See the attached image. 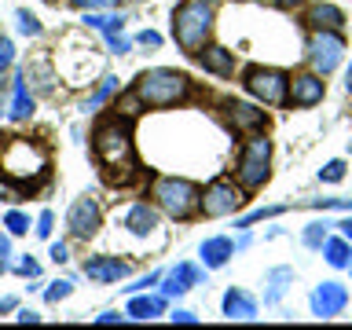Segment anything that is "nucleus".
Segmentation results:
<instances>
[{
  "mask_svg": "<svg viewBox=\"0 0 352 330\" xmlns=\"http://www.w3.org/2000/svg\"><path fill=\"white\" fill-rule=\"evenodd\" d=\"M191 77L180 74V70H147L136 77L132 85V96H136L140 107H154V110H165V107H176L191 96Z\"/></svg>",
  "mask_w": 352,
  "mask_h": 330,
  "instance_id": "f257e3e1",
  "label": "nucleus"
},
{
  "mask_svg": "<svg viewBox=\"0 0 352 330\" xmlns=\"http://www.w3.org/2000/svg\"><path fill=\"white\" fill-rule=\"evenodd\" d=\"M92 151H96V162L103 165L107 173L132 169V129H129V121L121 114L103 118L92 132Z\"/></svg>",
  "mask_w": 352,
  "mask_h": 330,
  "instance_id": "f03ea898",
  "label": "nucleus"
},
{
  "mask_svg": "<svg viewBox=\"0 0 352 330\" xmlns=\"http://www.w3.org/2000/svg\"><path fill=\"white\" fill-rule=\"evenodd\" d=\"M0 173L19 180V184H37L48 173V151L37 140L8 136L4 147H0Z\"/></svg>",
  "mask_w": 352,
  "mask_h": 330,
  "instance_id": "7ed1b4c3",
  "label": "nucleus"
},
{
  "mask_svg": "<svg viewBox=\"0 0 352 330\" xmlns=\"http://www.w3.org/2000/svg\"><path fill=\"white\" fill-rule=\"evenodd\" d=\"M213 33V4L209 0H184L173 15V37L184 52H202Z\"/></svg>",
  "mask_w": 352,
  "mask_h": 330,
  "instance_id": "20e7f679",
  "label": "nucleus"
},
{
  "mask_svg": "<svg viewBox=\"0 0 352 330\" xmlns=\"http://www.w3.org/2000/svg\"><path fill=\"white\" fill-rule=\"evenodd\" d=\"M151 195L162 213H169L173 220H191L202 209V191L191 180H184V176H158Z\"/></svg>",
  "mask_w": 352,
  "mask_h": 330,
  "instance_id": "39448f33",
  "label": "nucleus"
},
{
  "mask_svg": "<svg viewBox=\"0 0 352 330\" xmlns=\"http://www.w3.org/2000/svg\"><path fill=\"white\" fill-rule=\"evenodd\" d=\"M235 176H239L242 191H257V187L268 184V176H272V140L268 136L250 132L246 147H242V154H239Z\"/></svg>",
  "mask_w": 352,
  "mask_h": 330,
  "instance_id": "423d86ee",
  "label": "nucleus"
},
{
  "mask_svg": "<svg viewBox=\"0 0 352 330\" xmlns=\"http://www.w3.org/2000/svg\"><path fill=\"white\" fill-rule=\"evenodd\" d=\"M305 55H308V63H312V70L319 77H327V74L338 70L341 55H345V41H341L338 30H312V37L305 44Z\"/></svg>",
  "mask_w": 352,
  "mask_h": 330,
  "instance_id": "0eeeda50",
  "label": "nucleus"
},
{
  "mask_svg": "<svg viewBox=\"0 0 352 330\" xmlns=\"http://www.w3.org/2000/svg\"><path fill=\"white\" fill-rule=\"evenodd\" d=\"M242 85H246V92L253 99H261L268 107H279L290 96V77L283 70H272V66H253V70H246V81Z\"/></svg>",
  "mask_w": 352,
  "mask_h": 330,
  "instance_id": "6e6552de",
  "label": "nucleus"
},
{
  "mask_svg": "<svg viewBox=\"0 0 352 330\" xmlns=\"http://www.w3.org/2000/svg\"><path fill=\"white\" fill-rule=\"evenodd\" d=\"M242 206V187H235L231 180H213L202 191V213L206 217H228Z\"/></svg>",
  "mask_w": 352,
  "mask_h": 330,
  "instance_id": "1a4fd4ad",
  "label": "nucleus"
},
{
  "mask_svg": "<svg viewBox=\"0 0 352 330\" xmlns=\"http://www.w3.org/2000/svg\"><path fill=\"white\" fill-rule=\"evenodd\" d=\"M99 224H103V209H99V202L96 198H77V202L70 206V213H66V228H70V235L74 239H92L96 231H99Z\"/></svg>",
  "mask_w": 352,
  "mask_h": 330,
  "instance_id": "9d476101",
  "label": "nucleus"
},
{
  "mask_svg": "<svg viewBox=\"0 0 352 330\" xmlns=\"http://www.w3.org/2000/svg\"><path fill=\"white\" fill-rule=\"evenodd\" d=\"M345 305H349V290L341 283H334V279L319 283L312 290V297H308V308H312V316H319V319L341 316V308H345Z\"/></svg>",
  "mask_w": 352,
  "mask_h": 330,
  "instance_id": "9b49d317",
  "label": "nucleus"
},
{
  "mask_svg": "<svg viewBox=\"0 0 352 330\" xmlns=\"http://www.w3.org/2000/svg\"><path fill=\"white\" fill-rule=\"evenodd\" d=\"M323 96H327L323 77H319V74H301V77H294V81H290V96H286V103L308 110V107L323 103Z\"/></svg>",
  "mask_w": 352,
  "mask_h": 330,
  "instance_id": "f8f14e48",
  "label": "nucleus"
},
{
  "mask_svg": "<svg viewBox=\"0 0 352 330\" xmlns=\"http://www.w3.org/2000/svg\"><path fill=\"white\" fill-rule=\"evenodd\" d=\"M198 283H202V268L184 261V264H176V268L162 279V297H184V294L191 290V286H198Z\"/></svg>",
  "mask_w": 352,
  "mask_h": 330,
  "instance_id": "ddd939ff",
  "label": "nucleus"
},
{
  "mask_svg": "<svg viewBox=\"0 0 352 330\" xmlns=\"http://www.w3.org/2000/svg\"><path fill=\"white\" fill-rule=\"evenodd\" d=\"M81 272L92 283H118V279H125L132 268H129V261H118V257H88Z\"/></svg>",
  "mask_w": 352,
  "mask_h": 330,
  "instance_id": "4468645a",
  "label": "nucleus"
},
{
  "mask_svg": "<svg viewBox=\"0 0 352 330\" xmlns=\"http://www.w3.org/2000/svg\"><path fill=\"white\" fill-rule=\"evenodd\" d=\"M224 110H228L231 129H235V132H261L264 129V110H257V107L239 103V99H228Z\"/></svg>",
  "mask_w": 352,
  "mask_h": 330,
  "instance_id": "2eb2a0df",
  "label": "nucleus"
},
{
  "mask_svg": "<svg viewBox=\"0 0 352 330\" xmlns=\"http://www.w3.org/2000/svg\"><path fill=\"white\" fill-rule=\"evenodd\" d=\"M125 228H129L136 239H147V235H154V231H158V209L147 206V202L129 206V213H125Z\"/></svg>",
  "mask_w": 352,
  "mask_h": 330,
  "instance_id": "dca6fc26",
  "label": "nucleus"
},
{
  "mask_svg": "<svg viewBox=\"0 0 352 330\" xmlns=\"http://www.w3.org/2000/svg\"><path fill=\"white\" fill-rule=\"evenodd\" d=\"M224 316H228V319H239V323L257 319V301H253V294L239 290V286H231V290L224 294Z\"/></svg>",
  "mask_w": 352,
  "mask_h": 330,
  "instance_id": "f3484780",
  "label": "nucleus"
},
{
  "mask_svg": "<svg viewBox=\"0 0 352 330\" xmlns=\"http://www.w3.org/2000/svg\"><path fill=\"white\" fill-rule=\"evenodd\" d=\"M231 253H235V242L217 235V239H206L202 250H198V257H202L206 268H224V264L231 261Z\"/></svg>",
  "mask_w": 352,
  "mask_h": 330,
  "instance_id": "a211bd4d",
  "label": "nucleus"
},
{
  "mask_svg": "<svg viewBox=\"0 0 352 330\" xmlns=\"http://www.w3.org/2000/svg\"><path fill=\"white\" fill-rule=\"evenodd\" d=\"M305 22L312 30H341L345 26V15H341V8H334V4H312L305 11Z\"/></svg>",
  "mask_w": 352,
  "mask_h": 330,
  "instance_id": "6ab92c4d",
  "label": "nucleus"
},
{
  "mask_svg": "<svg viewBox=\"0 0 352 330\" xmlns=\"http://www.w3.org/2000/svg\"><path fill=\"white\" fill-rule=\"evenodd\" d=\"M264 305H279L283 294L294 286V268H272L268 275H264Z\"/></svg>",
  "mask_w": 352,
  "mask_h": 330,
  "instance_id": "aec40b11",
  "label": "nucleus"
},
{
  "mask_svg": "<svg viewBox=\"0 0 352 330\" xmlns=\"http://www.w3.org/2000/svg\"><path fill=\"white\" fill-rule=\"evenodd\" d=\"M162 312H165V297L132 294V301H129V319H140V323H147V319H158Z\"/></svg>",
  "mask_w": 352,
  "mask_h": 330,
  "instance_id": "412c9836",
  "label": "nucleus"
},
{
  "mask_svg": "<svg viewBox=\"0 0 352 330\" xmlns=\"http://www.w3.org/2000/svg\"><path fill=\"white\" fill-rule=\"evenodd\" d=\"M198 63H202L209 74H220V77H228L231 70H235V55H231L228 48H220V44L206 48L202 55H198Z\"/></svg>",
  "mask_w": 352,
  "mask_h": 330,
  "instance_id": "4be33fe9",
  "label": "nucleus"
},
{
  "mask_svg": "<svg viewBox=\"0 0 352 330\" xmlns=\"http://www.w3.org/2000/svg\"><path fill=\"white\" fill-rule=\"evenodd\" d=\"M8 114L15 121H26L33 114V96H30V85H26V74H15V96H11Z\"/></svg>",
  "mask_w": 352,
  "mask_h": 330,
  "instance_id": "5701e85b",
  "label": "nucleus"
},
{
  "mask_svg": "<svg viewBox=\"0 0 352 330\" xmlns=\"http://www.w3.org/2000/svg\"><path fill=\"white\" fill-rule=\"evenodd\" d=\"M323 257L330 268H349V261H352V242L341 235V239H327L323 242Z\"/></svg>",
  "mask_w": 352,
  "mask_h": 330,
  "instance_id": "b1692460",
  "label": "nucleus"
},
{
  "mask_svg": "<svg viewBox=\"0 0 352 330\" xmlns=\"http://www.w3.org/2000/svg\"><path fill=\"white\" fill-rule=\"evenodd\" d=\"M85 26L107 33V37H114V33L125 30V19H121V15H107V11H88V15H85Z\"/></svg>",
  "mask_w": 352,
  "mask_h": 330,
  "instance_id": "393cba45",
  "label": "nucleus"
},
{
  "mask_svg": "<svg viewBox=\"0 0 352 330\" xmlns=\"http://www.w3.org/2000/svg\"><path fill=\"white\" fill-rule=\"evenodd\" d=\"M330 228H334V224H330V220H312V224L305 228L301 242H305L308 250H323V242L330 239Z\"/></svg>",
  "mask_w": 352,
  "mask_h": 330,
  "instance_id": "a878e982",
  "label": "nucleus"
},
{
  "mask_svg": "<svg viewBox=\"0 0 352 330\" xmlns=\"http://www.w3.org/2000/svg\"><path fill=\"white\" fill-rule=\"evenodd\" d=\"M0 198H8V202H22L26 198V184L11 180V176L0 173Z\"/></svg>",
  "mask_w": 352,
  "mask_h": 330,
  "instance_id": "bb28decb",
  "label": "nucleus"
},
{
  "mask_svg": "<svg viewBox=\"0 0 352 330\" xmlns=\"http://www.w3.org/2000/svg\"><path fill=\"white\" fill-rule=\"evenodd\" d=\"M114 88H118V77H103V85L92 92V99H88V110H96V107H103L110 96H114Z\"/></svg>",
  "mask_w": 352,
  "mask_h": 330,
  "instance_id": "cd10ccee",
  "label": "nucleus"
},
{
  "mask_svg": "<svg viewBox=\"0 0 352 330\" xmlns=\"http://www.w3.org/2000/svg\"><path fill=\"white\" fill-rule=\"evenodd\" d=\"M319 180H323V184H338V180H345V162H341V158L327 162L323 169H319Z\"/></svg>",
  "mask_w": 352,
  "mask_h": 330,
  "instance_id": "c85d7f7f",
  "label": "nucleus"
},
{
  "mask_svg": "<svg viewBox=\"0 0 352 330\" xmlns=\"http://www.w3.org/2000/svg\"><path fill=\"white\" fill-rule=\"evenodd\" d=\"M283 209H286V206H268V209H253V213H250V217H242V220H239V224H235V228H242V231H246L250 224H257V220H268V217H279V213H283Z\"/></svg>",
  "mask_w": 352,
  "mask_h": 330,
  "instance_id": "c756f323",
  "label": "nucleus"
},
{
  "mask_svg": "<svg viewBox=\"0 0 352 330\" xmlns=\"http://www.w3.org/2000/svg\"><path fill=\"white\" fill-rule=\"evenodd\" d=\"M4 228H8V235H26V231H30V217H22L19 209H11V213L4 217Z\"/></svg>",
  "mask_w": 352,
  "mask_h": 330,
  "instance_id": "7c9ffc66",
  "label": "nucleus"
},
{
  "mask_svg": "<svg viewBox=\"0 0 352 330\" xmlns=\"http://www.w3.org/2000/svg\"><path fill=\"white\" fill-rule=\"evenodd\" d=\"M19 33L22 37H41V22H37V15H30V11H19Z\"/></svg>",
  "mask_w": 352,
  "mask_h": 330,
  "instance_id": "2f4dec72",
  "label": "nucleus"
},
{
  "mask_svg": "<svg viewBox=\"0 0 352 330\" xmlns=\"http://www.w3.org/2000/svg\"><path fill=\"white\" fill-rule=\"evenodd\" d=\"M63 297H70V283H66V279H59V283H52L48 290H44V301H48V305H59Z\"/></svg>",
  "mask_w": 352,
  "mask_h": 330,
  "instance_id": "473e14b6",
  "label": "nucleus"
},
{
  "mask_svg": "<svg viewBox=\"0 0 352 330\" xmlns=\"http://www.w3.org/2000/svg\"><path fill=\"white\" fill-rule=\"evenodd\" d=\"M15 275H22V279H37V275H41V264L26 253V257H22V261L15 264Z\"/></svg>",
  "mask_w": 352,
  "mask_h": 330,
  "instance_id": "72a5a7b5",
  "label": "nucleus"
},
{
  "mask_svg": "<svg viewBox=\"0 0 352 330\" xmlns=\"http://www.w3.org/2000/svg\"><path fill=\"white\" fill-rule=\"evenodd\" d=\"M70 4L81 11H107V8H118L121 0H70Z\"/></svg>",
  "mask_w": 352,
  "mask_h": 330,
  "instance_id": "f704fd0d",
  "label": "nucleus"
},
{
  "mask_svg": "<svg viewBox=\"0 0 352 330\" xmlns=\"http://www.w3.org/2000/svg\"><path fill=\"white\" fill-rule=\"evenodd\" d=\"M11 63H15V44H11L4 33H0V74H4Z\"/></svg>",
  "mask_w": 352,
  "mask_h": 330,
  "instance_id": "c9c22d12",
  "label": "nucleus"
},
{
  "mask_svg": "<svg viewBox=\"0 0 352 330\" xmlns=\"http://www.w3.org/2000/svg\"><path fill=\"white\" fill-rule=\"evenodd\" d=\"M154 283H162V272H151V275H143V279H136L132 286H125L129 294H143L147 286H154Z\"/></svg>",
  "mask_w": 352,
  "mask_h": 330,
  "instance_id": "e433bc0d",
  "label": "nucleus"
},
{
  "mask_svg": "<svg viewBox=\"0 0 352 330\" xmlns=\"http://www.w3.org/2000/svg\"><path fill=\"white\" fill-rule=\"evenodd\" d=\"M52 224H55V217H52V209H44V213L37 217V228H33V231H37V235H41V239H52Z\"/></svg>",
  "mask_w": 352,
  "mask_h": 330,
  "instance_id": "4c0bfd02",
  "label": "nucleus"
},
{
  "mask_svg": "<svg viewBox=\"0 0 352 330\" xmlns=\"http://www.w3.org/2000/svg\"><path fill=\"white\" fill-rule=\"evenodd\" d=\"M48 257H52L55 264H66V261H70V250H66V242H52Z\"/></svg>",
  "mask_w": 352,
  "mask_h": 330,
  "instance_id": "58836bf2",
  "label": "nucleus"
},
{
  "mask_svg": "<svg viewBox=\"0 0 352 330\" xmlns=\"http://www.w3.org/2000/svg\"><path fill=\"white\" fill-rule=\"evenodd\" d=\"M136 41L143 44V48H162V33H154V30H143Z\"/></svg>",
  "mask_w": 352,
  "mask_h": 330,
  "instance_id": "ea45409f",
  "label": "nucleus"
},
{
  "mask_svg": "<svg viewBox=\"0 0 352 330\" xmlns=\"http://www.w3.org/2000/svg\"><path fill=\"white\" fill-rule=\"evenodd\" d=\"M107 44H110V52H118V55H125V52L132 48V44H129L125 37H121V33H114V37H107Z\"/></svg>",
  "mask_w": 352,
  "mask_h": 330,
  "instance_id": "a19ab883",
  "label": "nucleus"
},
{
  "mask_svg": "<svg viewBox=\"0 0 352 330\" xmlns=\"http://www.w3.org/2000/svg\"><path fill=\"white\" fill-rule=\"evenodd\" d=\"M8 253H11V239L0 235V275L8 272Z\"/></svg>",
  "mask_w": 352,
  "mask_h": 330,
  "instance_id": "79ce46f5",
  "label": "nucleus"
},
{
  "mask_svg": "<svg viewBox=\"0 0 352 330\" xmlns=\"http://www.w3.org/2000/svg\"><path fill=\"white\" fill-rule=\"evenodd\" d=\"M169 319H173V323H198V316H195V312H187V308H176Z\"/></svg>",
  "mask_w": 352,
  "mask_h": 330,
  "instance_id": "37998d69",
  "label": "nucleus"
},
{
  "mask_svg": "<svg viewBox=\"0 0 352 330\" xmlns=\"http://www.w3.org/2000/svg\"><path fill=\"white\" fill-rule=\"evenodd\" d=\"M15 319H19V323H41V316L33 312V308H22V312H19Z\"/></svg>",
  "mask_w": 352,
  "mask_h": 330,
  "instance_id": "c03bdc74",
  "label": "nucleus"
},
{
  "mask_svg": "<svg viewBox=\"0 0 352 330\" xmlns=\"http://www.w3.org/2000/svg\"><path fill=\"white\" fill-rule=\"evenodd\" d=\"M334 228H341V235L352 242V217H349V220H341V224H334Z\"/></svg>",
  "mask_w": 352,
  "mask_h": 330,
  "instance_id": "a18cd8bd",
  "label": "nucleus"
},
{
  "mask_svg": "<svg viewBox=\"0 0 352 330\" xmlns=\"http://www.w3.org/2000/svg\"><path fill=\"white\" fill-rule=\"evenodd\" d=\"M118 319H121L118 312H103V316H96V323H118Z\"/></svg>",
  "mask_w": 352,
  "mask_h": 330,
  "instance_id": "49530a36",
  "label": "nucleus"
},
{
  "mask_svg": "<svg viewBox=\"0 0 352 330\" xmlns=\"http://www.w3.org/2000/svg\"><path fill=\"white\" fill-rule=\"evenodd\" d=\"M15 308V297H0V312H11Z\"/></svg>",
  "mask_w": 352,
  "mask_h": 330,
  "instance_id": "de8ad7c7",
  "label": "nucleus"
},
{
  "mask_svg": "<svg viewBox=\"0 0 352 330\" xmlns=\"http://www.w3.org/2000/svg\"><path fill=\"white\" fill-rule=\"evenodd\" d=\"M345 92L352 96V66H349V74H345Z\"/></svg>",
  "mask_w": 352,
  "mask_h": 330,
  "instance_id": "09e8293b",
  "label": "nucleus"
},
{
  "mask_svg": "<svg viewBox=\"0 0 352 330\" xmlns=\"http://www.w3.org/2000/svg\"><path fill=\"white\" fill-rule=\"evenodd\" d=\"M0 118H4V99H0Z\"/></svg>",
  "mask_w": 352,
  "mask_h": 330,
  "instance_id": "8fccbe9b",
  "label": "nucleus"
},
{
  "mask_svg": "<svg viewBox=\"0 0 352 330\" xmlns=\"http://www.w3.org/2000/svg\"><path fill=\"white\" fill-rule=\"evenodd\" d=\"M349 151H352V140H349Z\"/></svg>",
  "mask_w": 352,
  "mask_h": 330,
  "instance_id": "3c124183",
  "label": "nucleus"
},
{
  "mask_svg": "<svg viewBox=\"0 0 352 330\" xmlns=\"http://www.w3.org/2000/svg\"><path fill=\"white\" fill-rule=\"evenodd\" d=\"M349 272H352V261H349Z\"/></svg>",
  "mask_w": 352,
  "mask_h": 330,
  "instance_id": "603ef678",
  "label": "nucleus"
},
{
  "mask_svg": "<svg viewBox=\"0 0 352 330\" xmlns=\"http://www.w3.org/2000/svg\"><path fill=\"white\" fill-rule=\"evenodd\" d=\"M209 4H213V0H209Z\"/></svg>",
  "mask_w": 352,
  "mask_h": 330,
  "instance_id": "864d4df0",
  "label": "nucleus"
}]
</instances>
